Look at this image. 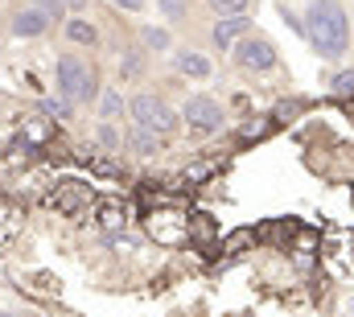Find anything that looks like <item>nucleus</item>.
<instances>
[{
	"instance_id": "obj_2",
	"label": "nucleus",
	"mask_w": 354,
	"mask_h": 317,
	"mask_svg": "<svg viewBox=\"0 0 354 317\" xmlns=\"http://www.w3.org/2000/svg\"><path fill=\"white\" fill-rule=\"evenodd\" d=\"M58 91H62V99H71V103H91V99L99 95L95 71H91L79 54H62V58H58Z\"/></svg>"
},
{
	"instance_id": "obj_12",
	"label": "nucleus",
	"mask_w": 354,
	"mask_h": 317,
	"mask_svg": "<svg viewBox=\"0 0 354 317\" xmlns=\"http://www.w3.org/2000/svg\"><path fill=\"white\" fill-rule=\"evenodd\" d=\"M95 141H99L107 153H120V145H124L128 136H120V128H115L111 120H99V128H95Z\"/></svg>"
},
{
	"instance_id": "obj_22",
	"label": "nucleus",
	"mask_w": 354,
	"mask_h": 317,
	"mask_svg": "<svg viewBox=\"0 0 354 317\" xmlns=\"http://www.w3.org/2000/svg\"><path fill=\"white\" fill-rule=\"evenodd\" d=\"M111 4H115V8H128V12H140L149 0H111Z\"/></svg>"
},
{
	"instance_id": "obj_11",
	"label": "nucleus",
	"mask_w": 354,
	"mask_h": 317,
	"mask_svg": "<svg viewBox=\"0 0 354 317\" xmlns=\"http://www.w3.org/2000/svg\"><path fill=\"white\" fill-rule=\"evenodd\" d=\"M66 37H71V42H75V46H99V29H95V25H91V21H83V17H71V21H66Z\"/></svg>"
},
{
	"instance_id": "obj_15",
	"label": "nucleus",
	"mask_w": 354,
	"mask_h": 317,
	"mask_svg": "<svg viewBox=\"0 0 354 317\" xmlns=\"http://www.w3.org/2000/svg\"><path fill=\"white\" fill-rule=\"evenodd\" d=\"M210 8H214V12H223V17H248L252 0H210Z\"/></svg>"
},
{
	"instance_id": "obj_13",
	"label": "nucleus",
	"mask_w": 354,
	"mask_h": 317,
	"mask_svg": "<svg viewBox=\"0 0 354 317\" xmlns=\"http://www.w3.org/2000/svg\"><path fill=\"white\" fill-rule=\"evenodd\" d=\"M140 37H145V46H149V50H157V54H165V50L174 46L169 29H161V25H145V33H140Z\"/></svg>"
},
{
	"instance_id": "obj_6",
	"label": "nucleus",
	"mask_w": 354,
	"mask_h": 317,
	"mask_svg": "<svg viewBox=\"0 0 354 317\" xmlns=\"http://www.w3.org/2000/svg\"><path fill=\"white\" fill-rule=\"evenodd\" d=\"M8 29H12V37H41V33L50 29V12L37 8V4H25V8L12 12Z\"/></svg>"
},
{
	"instance_id": "obj_7",
	"label": "nucleus",
	"mask_w": 354,
	"mask_h": 317,
	"mask_svg": "<svg viewBox=\"0 0 354 317\" xmlns=\"http://www.w3.org/2000/svg\"><path fill=\"white\" fill-rule=\"evenodd\" d=\"M91 206V185L83 181H62L58 190H54V210H62V215H83Z\"/></svg>"
},
{
	"instance_id": "obj_19",
	"label": "nucleus",
	"mask_w": 354,
	"mask_h": 317,
	"mask_svg": "<svg viewBox=\"0 0 354 317\" xmlns=\"http://www.w3.org/2000/svg\"><path fill=\"white\" fill-rule=\"evenodd\" d=\"M46 116H54V120H71V99H46Z\"/></svg>"
},
{
	"instance_id": "obj_8",
	"label": "nucleus",
	"mask_w": 354,
	"mask_h": 317,
	"mask_svg": "<svg viewBox=\"0 0 354 317\" xmlns=\"http://www.w3.org/2000/svg\"><path fill=\"white\" fill-rule=\"evenodd\" d=\"M248 29H252L248 17H223V21H214V46L218 50H235L248 37Z\"/></svg>"
},
{
	"instance_id": "obj_9",
	"label": "nucleus",
	"mask_w": 354,
	"mask_h": 317,
	"mask_svg": "<svg viewBox=\"0 0 354 317\" xmlns=\"http://www.w3.org/2000/svg\"><path fill=\"white\" fill-rule=\"evenodd\" d=\"M174 66L177 75H185V79H210V58L206 54H198V50H181V54H174Z\"/></svg>"
},
{
	"instance_id": "obj_10",
	"label": "nucleus",
	"mask_w": 354,
	"mask_h": 317,
	"mask_svg": "<svg viewBox=\"0 0 354 317\" xmlns=\"http://www.w3.org/2000/svg\"><path fill=\"white\" fill-rule=\"evenodd\" d=\"M128 149H132V153H140V157H153V153H161V136L136 124V128L128 132Z\"/></svg>"
},
{
	"instance_id": "obj_18",
	"label": "nucleus",
	"mask_w": 354,
	"mask_h": 317,
	"mask_svg": "<svg viewBox=\"0 0 354 317\" xmlns=\"http://www.w3.org/2000/svg\"><path fill=\"white\" fill-rule=\"evenodd\" d=\"M330 87H334V95H342V99L351 95V99H354V71H338Z\"/></svg>"
},
{
	"instance_id": "obj_24",
	"label": "nucleus",
	"mask_w": 354,
	"mask_h": 317,
	"mask_svg": "<svg viewBox=\"0 0 354 317\" xmlns=\"http://www.w3.org/2000/svg\"><path fill=\"white\" fill-rule=\"evenodd\" d=\"M0 317H17V314H0Z\"/></svg>"
},
{
	"instance_id": "obj_16",
	"label": "nucleus",
	"mask_w": 354,
	"mask_h": 317,
	"mask_svg": "<svg viewBox=\"0 0 354 317\" xmlns=\"http://www.w3.org/2000/svg\"><path fill=\"white\" fill-rule=\"evenodd\" d=\"M210 235H214L210 215H194V219H189V239H198V243H202V239H210Z\"/></svg>"
},
{
	"instance_id": "obj_5",
	"label": "nucleus",
	"mask_w": 354,
	"mask_h": 317,
	"mask_svg": "<svg viewBox=\"0 0 354 317\" xmlns=\"http://www.w3.org/2000/svg\"><path fill=\"white\" fill-rule=\"evenodd\" d=\"M235 62H239L243 71H272V66H276V46L264 42V37H243V42L235 46Z\"/></svg>"
},
{
	"instance_id": "obj_4",
	"label": "nucleus",
	"mask_w": 354,
	"mask_h": 317,
	"mask_svg": "<svg viewBox=\"0 0 354 317\" xmlns=\"http://www.w3.org/2000/svg\"><path fill=\"white\" fill-rule=\"evenodd\" d=\"M181 120H185L194 132H218L223 107H218V99H210V95H189L185 107H181Z\"/></svg>"
},
{
	"instance_id": "obj_1",
	"label": "nucleus",
	"mask_w": 354,
	"mask_h": 317,
	"mask_svg": "<svg viewBox=\"0 0 354 317\" xmlns=\"http://www.w3.org/2000/svg\"><path fill=\"white\" fill-rule=\"evenodd\" d=\"M305 33L322 58H342L351 46V17L338 0H313L305 12Z\"/></svg>"
},
{
	"instance_id": "obj_17",
	"label": "nucleus",
	"mask_w": 354,
	"mask_h": 317,
	"mask_svg": "<svg viewBox=\"0 0 354 317\" xmlns=\"http://www.w3.org/2000/svg\"><path fill=\"white\" fill-rule=\"evenodd\" d=\"M99 223H103V231H120L124 227V210L120 206H103L99 210Z\"/></svg>"
},
{
	"instance_id": "obj_23",
	"label": "nucleus",
	"mask_w": 354,
	"mask_h": 317,
	"mask_svg": "<svg viewBox=\"0 0 354 317\" xmlns=\"http://www.w3.org/2000/svg\"><path fill=\"white\" fill-rule=\"evenodd\" d=\"M62 4H66L71 12H83V8H87V0H62Z\"/></svg>"
},
{
	"instance_id": "obj_20",
	"label": "nucleus",
	"mask_w": 354,
	"mask_h": 317,
	"mask_svg": "<svg viewBox=\"0 0 354 317\" xmlns=\"http://www.w3.org/2000/svg\"><path fill=\"white\" fill-rule=\"evenodd\" d=\"M157 4L165 8V17H169V21H181V17H185V0H157Z\"/></svg>"
},
{
	"instance_id": "obj_3",
	"label": "nucleus",
	"mask_w": 354,
	"mask_h": 317,
	"mask_svg": "<svg viewBox=\"0 0 354 317\" xmlns=\"http://www.w3.org/2000/svg\"><path fill=\"white\" fill-rule=\"evenodd\" d=\"M128 111H132V120H136L140 128H149V132H157V136H169L177 128V120H181L165 99H157V95H149V91H140V95L128 103Z\"/></svg>"
},
{
	"instance_id": "obj_21",
	"label": "nucleus",
	"mask_w": 354,
	"mask_h": 317,
	"mask_svg": "<svg viewBox=\"0 0 354 317\" xmlns=\"http://www.w3.org/2000/svg\"><path fill=\"white\" fill-rule=\"evenodd\" d=\"M140 71V50H128V58H124V75H136Z\"/></svg>"
},
{
	"instance_id": "obj_14",
	"label": "nucleus",
	"mask_w": 354,
	"mask_h": 317,
	"mask_svg": "<svg viewBox=\"0 0 354 317\" xmlns=\"http://www.w3.org/2000/svg\"><path fill=\"white\" fill-rule=\"evenodd\" d=\"M124 107H128V103H124V95H120L115 87H107V91H103V99H99V111H103V120H115Z\"/></svg>"
}]
</instances>
